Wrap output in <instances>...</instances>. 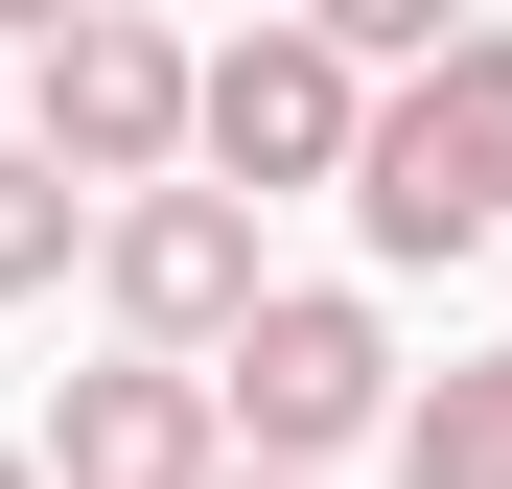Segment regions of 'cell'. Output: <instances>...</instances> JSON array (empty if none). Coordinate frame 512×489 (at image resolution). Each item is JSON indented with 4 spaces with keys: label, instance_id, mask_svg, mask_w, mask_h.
Returning <instances> with one entry per match:
<instances>
[{
    "label": "cell",
    "instance_id": "cell-1",
    "mask_svg": "<svg viewBox=\"0 0 512 489\" xmlns=\"http://www.w3.org/2000/svg\"><path fill=\"white\" fill-rule=\"evenodd\" d=\"M373 257H466V233H512V47L466 24L419 94H373V163H350Z\"/></svg>",
    "mask_w": 512,
    "mask_h": 489
},
{
    "label": "cell",
    "instance_id": "cell-2",
    "mask_svg": "<svg viewBox=\"0 0 512 489\" xmlns=\"http://www.w3.org/2000/svg\"><path fill=\"white\" fill-rule=\"evenodd\" d=\"M210 396H233V443H256V466H326V443L419 420V396H396V350H373V303H326V280H280V303H256L233 350H210Z\"/></svg>",
    "mask_w": 512,
    "mask_h": 489
},
{
    "label": "cell",
    "instance_id": "cell-3",
    "mask_svg": "<svg viewBox=\"0 0 512 489\" xmlns=\"http://www.w3.org/2000/svg\"><path fill=\"white\" fill-rule=\"evenodd\" d=\"M350 163H373V94H350V47L303 0L210 47V187H350Z\"/></svg>",
    "mask_w": 512,
    "mask_h": 489
},
{
    "label": "cell",
    "instance_id": "cell-4",
    "mask_svg": "<svg viewBox=\"0 0 512 489\" xmlns=\"http://www.w3.org/2000/svg\"><path fill=\"white\" fill-rule=\"evenodd\" d=\"M94 280H117V326H140L163 373H210L233 326L280 303V280H256V187H140V210L94 233Z\"/></svg>",
    "mask_w": 512,
    "mask_h": 489
},
{
    "label": "cell",
    "instance_id": "cell-5",
    "mask_svg": "<svg viewBox=\"0 0 512 489\" xmlns=\"http://www.w3.org/2000/svg\"><path fill=\"white\" fill-rule=\"evenodd\" d=\"M187 140H210V70L140 24V0H94V24L47 47V163H70V187H163Z\"/></svg>",
    "mask_w": 512,
    "mask_h": 489
},
{
    "label": "cell",
    "instance_id": "cell-6",
    "mask_svg": "<svg viewBox=\"0 0 512 489\" xmlns=\"http://www.w3.org/2000/svg\"><path fill=\"white\" fill-rule=\"evenodd\" d=\"M210 420H233V396H210V373H163V350H140V373H70L47 489H233V466H210Z\"/></svg>",
    "mask_w": 512,
    "mask_h": 489
},
{
    "label": "cell",
    "instance_id": "cell-7",
    "mask_svg": "<svg viewBox=\"0 0 512 489\" xmlns=\"http://www.w3.org/2000/svg\"><path fill=\"white\" fill-rule=\"evenodd\" d=\"M396 489H512V350H466V373L396 420Z\"/></svg>",
    "mask_w": 512,
    "mask_h": 489
},
{
    "label": "cell",
    "instance_id": "cell-8",
    "mask_svg": "<svg viewBox=\"0 0 512 489\" xmlns=\"http://www.w3.org/2000/svg\"><path fill=\"white\" fill-rule=\"evenodd\" d=\"M47 280H70V163L24 140V163H0V303H47Z\"/></svg>",
    "mask_w": 512,
    "mask_h": 489
},
{
    "label": "cell",
    "instance_id": "cell-9",
    "mask_svg": "<svg viewBox=\"0 0 512 489\" xmlns=\"http://www.w3.org/2000/svg\"><path fill=\"white\" fill-rule=\"evenodd\" d=\"M303 24L350 47V70H373V47H419V70H443V47H466V0H303Z\"/></svg>",
    "mask_w": 512,
    "mask_h": 489
},
{
    "label": "cell",
    "instance_id": "cell-10",
    "mask_svg": "<svg viewBox=\"0 0 512 489\" xmlns=\"http://www.w3.org/2000/svg\"><path fill=\"white\" fill-rule=\"evenodd\" d=\"M0 24H24V47H70V24H94V0H0Z\"/></svg>",
    "mask_w": 512,
    "mask_h": 489
},
{
    "label": "cell",
    "instance_id": "cell-11",
    "mask_svg": "<svg viewBox=\"0 0 512 489\" xmlns=\"http://www.w3.org/2000/svg\"><path fill=\"white\" fill-rule=\"evenodd\" d=\"M0 489H47V443H0Z\"/></svg>",
    "mask_w": 512,
    "mask_h": 489
},
{
    "label": "cell",
    "instance_id": "cell-12",
    "mask_svg": "<svg viewBox=\"0 0 512 489\" xmlns=\"http://www.w3.org/2000/svg\"><path fill=\"white\" fill-rule=\"evenodd\" d=\"M233 489H303V466H233Z\"/></svg>",
    "mask_w": 512,
    "mask_h": 489
}]
</instances>
